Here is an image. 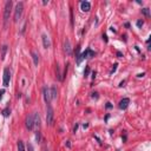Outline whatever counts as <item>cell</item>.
<instances>
[{"instance_id":"obj_1","label":"cell","mask_w":151,"mask_h":151,"mask_svg":"<svg viewBox=\"0 0 151 151\" xmlns=\"http://www.w3.org/2000/svg\"><path fill=\"white\" fill-rule=\"evenodd\" d=\"M92 57H95V52L91 48H86L85 52H83L81 54H79V57L77 58V64H80L81 60H84L86 58H92Z\"/></svg>"},{"instance_id":"obj_2","label":"cell","mask_w":151,"mask_h":151,"mask_svg":"<svg viewBox=\"0 0 151 151\" xmlns=\"http://www.w3.org/2000/svg\"><path fill=\"white\" fill-rule=\"evenodd\" d=\"M11 10H12V1H6L5 4V10H4V24L5 26L7 25V21L10 19V15H11Z\"/></svg>"},{"instance_id":"obj_3","label":"cell","mask_w":151,"mask_h":151,"mask_svg":"<svg viewBox=\"0 0 151 151\" xmlns=\"http://www.w3.org/2000/svg\"><path fill=\"white\" fill-rule=\"evenodd\" d=\"M22 11H24V4L22 3H18L17 6H15V11H14V22H18L20 20Z\"/></svg>"},{"instance_id":"obj_4","label":"cell","mask_w":151,"mask_h":151,"mask_svg":"<svg viewBox=\"0 0 151 151\" xmlns=\"http://www.w3.org/2000/svg\"><path fill=\"white\" fill-rule=\"evenodd\" d=\"M10 79H11V71H10L8 67H5V69H4V77H3V85H4L5 87L8 86Z\"/></svg>"},{"instance_id":"obj_5","label":"cell","mask_w":151,"mask_h":151,"mask_svg":"<svg viewBox=\"0 0 151 151\" xmlns=\"http://www.w3.org/2000/svg\"><path fill=\"white\" fill-rule=\"evenodd\" d=\"M53 117H54L53 109H52V106L48 104V105H47V113H46V122H47L48 125L52 124V122H53Z\"/></svg>"},{"instance_id":"obj_6","label":"cell","mask_w":151,"mask_h":151,"mask_svg":"<svg viewBox=\"0 0 151 151\" xmlns=\"http://www.w3.org/2000/svg\"><path fill=\"white\" fill-rule=\"evenodd\" d=\"M26 128L28 130H33V128H34V116L33 114H29L26 118Z\"/></svg>"},{"instance_id":"obj_7","label":"cell","mask_w":151,"mask_h":151,"mask_svg":"<svg viewBox=\"0 0 151 151\" xmlns=\"http://www.w3.org/2000/svg\"><path fill=\"white\" fill-rule=\"evenodd\" d=\"M43 93H44V99H45L46 104L48 105V104L51 103V100H52V98H51V92H50V88H48V87H44V88H43Z\"/></svg>"},{"instance_id":"obj_8","label":"cell","mask_w":151,"mask_h":151,"mask_svg":"<svg viewBox=\"0 0 151 151\" xmlns=\"http://www.w3.org/2000/svg\"><path fill=\"white\" fill-rule=\"evenodd\" d=\"M64 50H65V53L67 55H72V47H71V43L69 39H66L64 43Z\"/></svg>"},{"instance_id":"obj_9","label":"cell","mask_w":151,"mask_h":151,"mask_svg":"<svg viewBox=\"0 0 151 151\" xmlns=\"http://www.w3.org/2000/svg\"><path fill=\"white\" fill-rule=\"evenodd\" d=\"M129 104H130V99H129V98H123L122 100L119 102V109L125 110V109H128Z\"/></svg>"},{"instance_id":"obj_10","label":"cell","mask_w":151,"mask_h":151,"mask_svg":"<svg viewBox=\"0 0 151 151\" xmlns=\"http://www.w3.org/2000/svg\"><path fill=\"white\" fill-rule=\"evenodd\" d=\"M41 39H43V45L45 48H50L51 47V41H50V38L47 34H43L41 36Z\"/></svg>"},{"instance_id":"obj_11","label":"cell","mask_w":151,"mask_h":151,"mask_svg":"<svg viewBox=\"0 0 151 151\" xmlns=\"http://www.w3.org/2000/svg\"><path fill=\"white\" fill-rule=\"evenodd\" d=\"M80 8L83 12H88L90 10H91V4H90L88 1H81L80 3Z\"/></svg>"},{"instance_id":"obj_12","label":"cell","mask_w":151,"mask_h":151,"mask_svg":"<svg viewBox=\"0 0 151 151\" xmlns=\"http://www.w3.org/2000/svg\"><path fill=\"white\" fill-rule=\"evenodd\" d=\"M31 55H32V59H33V64L36 66H38V64H39V54H38V52L32 50L31 51Z\"/></svg>"},{"instance_id":"obj_13","label":"cell","mask_w":151,"mask_h":151,"mask_svg":"<svg viewBox=\"0 0 151 151\" xmlns=\"http://www.w3.org/2000/svg\"><path fill=\"white\" fill-rule=\"evenodd\" d=\"M6 52H7V45H4V46L1 47V54H0V59H1V60H5Z\"/></svg>"},{"instance_id":"obj_14","label":"cell","mask_w":151,"mask_h":151,"mask_svg":"<svg viewBox=\"0 0 151 151\" xmlns=\"http://www.w3.org/2000/svg\"><path fill=\"white\" fill-rule=\"evenodd\" d=\"M50 92H51V98L52 99H55L57 98V87L55 86H52L51 90H50Z\"/></svg>"},{"instance_id":"obj_15","label":"cell","mask_w":151,"mask_h":151,"mask_svg":"<svg viewBox=\"0 0 151 151\" xmlns=\"http://www.w3.org/2000/svg\"><path fill=\"white\" fill-rule=\"evenodd\" d=\"M34 126H39L40 125V118H39V114L38 113H34Z\"/></svg>"},{"instance_id":"obj_16","label":"cell","mask_w":151,"mask_h":151,"mask_svg":"<svg viewBox=\"0 0 151 151\" xmlns=\"http://www.w3.org/2000/svg\"><path fill=\"white\" fill-rule=\"evenodd\" d=\"M10 113H11L10 107H6V109H4V110H3V116H4V117H8V116H10Z\"/></svg>"},{"instance_id":"obj_17","label":"cell","mask_w":151,"mask_h":151,"mask_svg":"<svg viewBox=\"0 0 151 151\" xmlns=\"http://www.w3.org/2000/svg\"><path fill=\"white\" fill-rule=\"evenodd\" d=\"M18 151H25V146H24V143L21 140L18 142Z\"/></svg>"},{"instance_id":"obj_18","label":"cell","mask_w":151,"mask_h":151,"mask_svg":"<svg viewBox=\"0 0 151 151\" xmlns=\"http://www.w3.org/2000/svg\"><path fill=\"white\" fill-rule=\"evenodd\" d=\"M142 12H143V14H144V15H146V17H149V15H150L149 8H143V10H142Z\"/></svg>"},{"instance_id":"obj_19","label":"cell","mask_w":151,"mask_h":151,"mask_svg":"<svg viewBox=\"0 0 151 151\" xmlns=\"http://www.w3.org/2000/svg\"><path fill=\"white\" fill-rule=\"evenodd\" d=\"M88 73H90V67L87 66V67H86V70H85V72H84V76H85V77H87V76H88Z\"/></svg>"},{"instance_id":"obj_20","label":"cell","mask_w":151,"mask_h":151,"mask_svg":"<svg viewBox=\"0 0 151 151\" xmlns=\"http://www.w3.org/2000/svg\"><path fill=\"white\" fill-rule=\"evenodd\" d=\"M4 93H5V90L3 88V90H0V100L3 99V96H4Z\"/></svg>"},{"instance_id":"obj_21","label":"cell","mask_w":151,"mask_h":151,"mask_svg":"<svg viewBox=\"0 0 151 151\" xmlns=\"http://www.w3.org/2000/svg\"><path fill=\"white\" fill-rule=\"evenodd\" d=\"M142 25H143V21H142V20H138V21H137V26H138V27H140Z\"/></svg>"},{"instance_id":"obj_22","label":"cell","mask_w":151,"mask_h":151,"mask_svg":"<svg viewBox=\"0 0 151 151\" xmlns=\"http://www.w3.org/2000/svg\"><path fill=\"white\" fill-rule=\"evenodd\" d=\"M43 4H44V5H47V4H48V0H47V1H46V0H45V1H43Z\"/></svg>"}]
</instances>
